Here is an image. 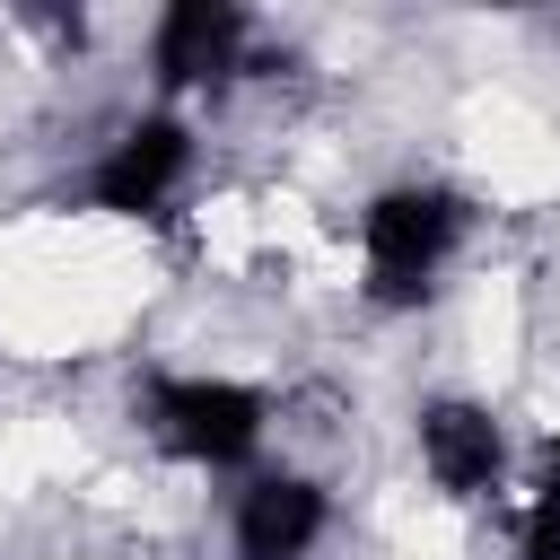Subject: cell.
Returning <instances> with one entry per match:
<instances>
[{
	"mask_svg": "<svg viewBox=\"0 0 560 560\" xmlns=\"http://www.w3.org/2000/svg\"><path fill=\"white\" fill-rule=\"evenodd\" d=\"M236 52H245V18L228 0H175L158 18V44H149L158 88H219L236 70Z\"/></svg>",
	"mask_w": 560,
	"mask_h": 560,
	"instance_id": "4",
	"label": "cell"
},
{
	"mask_svg": "<svg viewBox=\"0 0 560 560\" xmlns=\"http://www.w3.org/2000/svg\"><path fill=\"white\" fill-rule=\"evenodd\" d=\"M149 429L184 464H245L262 446V394L228 376H149Z\"/></svg>",
	"mask_w": 560,
	"mask_h": 560,
	"instance_id": "2",
	"label": "cell"
},
{
	"mask_svg": "<svg viewBox=\"0 0 560 560\" xmlns=\"http://www.w3.org/2000/svg\"><path fill=\"white\" fill-rule=\"evenodd\" d=\"M324 534V490L306 472H262L236 499V560H306Z\"/></svg>",
	"mask_w": 560,
	"mask_h": 560,
	"instance_id": "6",
	"label": "cell"
},
{
	"mask_svg": "<svg viewBox=\"0 0 560 560\" xmlns=\"http://www.w3.org/2000/svg\"><path fill=\"white\" fill-rule=\"evenodd\" d=\"M516 542H525V560H560V438H551V455L534 472V499H525Z\"/></svg>",
	"mask_w": 560,
	"mask_h": 560,
	"instance_id": "7",
	"label": "cell"
},
{
	"mask_svg": "<svg viewBox=\"0 0 560 560\" xmlns=\"http://www.w3.org/2000/svg\"><path fill=\"white\" fill-rule=\"evenodd\" d=\"M455 236H464V201H455V192H438V184H394V192H376L368 219H359L368 298H376V306H420V298L438 289Z\"/></svg>",
	"mask_w": 560,
	"mask_h": 560,
	"instance_id": "1",
	"label": "cell"
},
{
	"mask_svg": "<svg viewBox=\"0 0 560 560\" xmlns=\"http://www.w3.org/2000/svg\"><path fill=\"white\" fill-rule=\"evenodd\" d=\"M184 166H192V131L166 122V114H149V122H131V131L88 166V201L114 210V219H158L166 192L184 184Z\"/></svg>",
	"mask_w": 560,
	"mask_h": 560,
	"instance_id": "3",
	"label": "cell"
},
{
	"mask_svg": "<svg viewBox=\"0 0 560 560\" xmlns=\"http://www.w3.org/2000/svg\"><path fill=\"white\" fill-rule=\"evenodd\" d=\"M420 464H429V481L455 490V499L499 490V464H508L499 420H490L481 402H429V411H420Z\"/></svg>",
	"mask_w": 560,
	"mask_h": 560,
	"instance_id": "5",
	"label": "cell"
}]
</instances>
